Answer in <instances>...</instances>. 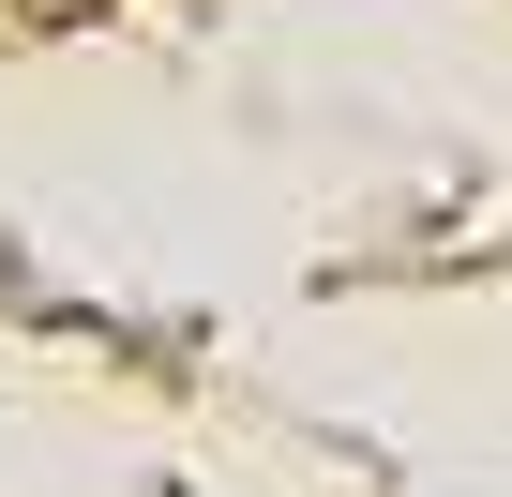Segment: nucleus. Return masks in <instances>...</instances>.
<instances>
[]
</instances>
